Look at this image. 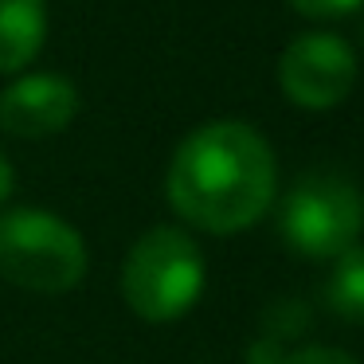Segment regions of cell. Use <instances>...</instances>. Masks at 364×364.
<instances>
[{"label":"cell","instance_id":"obj_1","mask_svg":"<svg viewBox=\"0 0 364 364\" xmlns=\"http://www.w3.org/2000/svg\"><path fill=\"white\" fill-rule=\"evenodd\" d=\"M165 192L173 212L208 235L247 231L274 204V149L247 122H208L176 145Z\"/></svg>","mask_w":364,"mask_h":364},{"label":"cell","instance_id":"obj_2","mask_svg":"<svg viewBox=\"0 0 364 364\" xmlns=\"http://www.w3.org/2000/svg\"><path fill=\"white\" fill-rule=\"evenodd\" d=\"M204 294V251L184 228H149L126 255L122 298L145 321H176Z\"/></svg>","mask_w":364,"mask_h":364},{"label":"cell","instance_id":"obj_3","mask_svg":"<svg viewBox=\"0 0 364 364\" xmlns=\"http://www.w3.org/2000/svg\"><path fill=\"white\" fill-rule=\"evenodd\" d=\"M87 274V243L67 220L43 208L0 215V278L32 294H67Z\"/></svg>","mask_w":364,"mask_h":364},{"label":"cell","instance_id":"obj_4","mask_svg":"<svg viewBox=\"0 0 364 364\" xmlns=\"http://www.w3.org/2000/svg\"><path fill=\"white\" fill-rule=\"evenodd\" d=\"M278 231L306 259H337L364 231V192L341 173H306L278 204Z\"/></svg>","mask_w":364,"mask_h":364},{"label":"cell","instance_id":"obj_5","mask_svg":"<svg viewBox=\"0 0 364 364\" xmlns=\"http://www.w3.org/2000/svg\"><path fill=\"white\" fill-rule=\"evenodd\" d=\"M356 51L333 32H306L286 43L278 59V87L301 110H333L356 87Z\"/></svg>","mask_w":364,"mask_h":364},{"label":"cell","instance_id":"obj_6","mask_svg":"<svg viewBox=\"0 0 364 364\" xmlns=\"http://www.w3.org/2000/svg\"><path fill=\"white\" fill-rule=\"evenodd\" d=\"M79 114V90L63 75H24L0 95V126L12 137H51L63 134Z\"/></svg>","mask_w":364,"mask_h":364},{"label":"cell","instance_id":"obj_7","mask_svg":"<svg viewBox=\"0 0 364 364\" xmlns=\"http://www.w3.org/2000/svg\"><path fill=\"white\" fill-rule=\"evenodd\" d=\"M48 40V0H0V71H24Z\"/></svg>","mask_w":364,"mask_h":364},{"label":"cell","instance_id":"obj_8","mask_svg":"<svg viewBox=\"0 0 364 364\" xmlns=\"http://www.w3.org/2000/svg\"><path fill=\"white\" fill-rule=\"evenodd\" d=\"M325 301L341 317H364V243H353L345 255H337Z\"/></svg>","mask_w":364,"mask_h":364},{"label":"cell","instance_id":"obj_9","mask_svg":"<svg viewBox=\"0 0 364 364\" xmlns=\"http://www.w3.org/2000/svg\"><path fill=\"white\" fill-rule=\"evenodd\" d=\"M364 0H290V9L301 12L309 20H337V16H348L356 12Z\"/></svg>","mask_w":364,"mask_h":364},{"label":"cell","instance_id":"obj_10","mask_svg":"<svg viewBox=\"0 0 364 364\" xmlns=\"http://www.w3.org/2000/svg\"><path fill=\"white\" fill-rule=\"evenodd\" d=\"M278 364H360L353 353L345 348H325V345H309V348H298V353L282 356Z\"/></svg>","mask_w":364,"mask_h":364},{"label":"cell","instance_id":"obj_11","mask_svg":"<svg viewBox=\"0 0 364 364\" xmlns=\"http://www.w3.org/2000/svg\"><path fill=\"white\" fill-rule=\"evenodd\" d=\"M12 188H16V173H12V165L4 157H0V204H9Z\"/></svg>","mask_w":364,"mask_h":364}]
</instances>
